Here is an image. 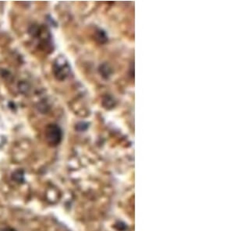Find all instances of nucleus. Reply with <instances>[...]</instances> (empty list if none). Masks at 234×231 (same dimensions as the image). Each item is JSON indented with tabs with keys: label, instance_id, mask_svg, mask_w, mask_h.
I'll use <instances>...</instances> for the list:
<instances>
[{
	"label": "nucleus",
	"instance_id": "obj_1",
	"mask_svg": "<svg viewBox=\"0 0 234 231\" xmlns=\"http://www.w3.org/2000/svg\"><path fill=\"white\" fill-rule=\"evenodd\" d=\"M63 137L61 128L57 124H50L45 128L46 141L52 146H56L60 143Z\"/></svg>",
	"mask_w": 234,
	"mask_h": 231
},
{
	"label": "nucleus",
	"instance_id": "obj_2",
	"mask_svg": "<svg viewBox=\"0 0 234 231\" xmlns=\"http://www.w3.org/2000/svg\"><path fill=\"white\" fill-rule=\"evenodd\" d=\"M53 72L55 76L59 80H63L70 72V67L65 58H57L53 64Z\"/></svg>",
	"mask_w": 234,
	"mask_h": 231
},
{
	"label": "nucleus",
	"instance_id": "obj_3",
	"mask_svg": "<svg viewBox=\"0 0 234 231\" xmlns=\"http://www.w3.org/2000/svg\"><path fill=\"white\" fill-rule=\"evenodd\" d=\"M19 87H20V90L21 91L22 93H27V92L29 90V89H30V88H29V86H28V85H27V83H25V82H24V86H23L20 83Z\"/></svg>",
	"mask_w": 234,
	"mask_h": 231
}]
</instances>
